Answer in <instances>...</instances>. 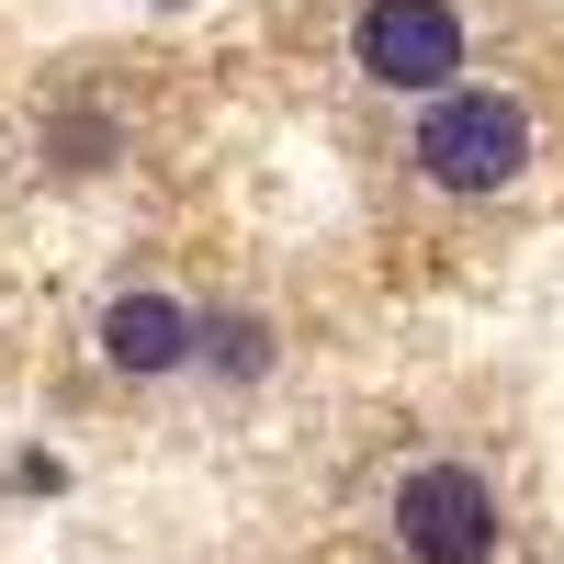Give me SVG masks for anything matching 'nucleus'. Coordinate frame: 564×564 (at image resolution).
<instances>
[{"label":"nucleus","instance_id":"1","mask_svg":"<svg viewBox=\"0 0 564 564\" xmlns=\"http://www.w3.org/2000/svg\"><path fill=\"white\" fill-rule=\"evenodd\" d=\"M417 181L430 193H463V204H486V193H508V181H531V159H542V135H531V102L520 90H486V79H452V90H430L417 102Z\"/></svg>","mask_w":564,"mask_h":564},{"label":"nucleus","instance_id":"2","mask_svg":"<svg viewBox=\"0 0 564 564\" xmlns=\"http://www.w3.org/2000/svg\"><path fill=\"white\" fill-rule=\"evenodd\" d=\"M463 57H475L463 0H361V12H350V68H361L372 90H395V102L452 90Z\"/></svg>","mask_w":564,"mask_h":564},{"label":"nucleus","instance_id":"3","mask_svg":"<svg viewBox=\"0 0 564 564\" xmlns=\"http://www.w3.org/2000/svg\"><path fill=\"white\" fill-rule=\"evenodd\" d=\"M384 520H395L406 564H497V542H508L497 486L475 475V463H406Z\"/></svg>","mask_w":564,"mask_h":564},{"label":"nucleus","instance_id":"4","mask_svg":"<svg viewBox=\"0 0 564 564\" xmlns=\"http://www.w3.org/2000/svg\"><path fill=\"white\" fill-rule=\"evenodd\" d=\"M90 350H102V372H124V384L193 372V305L181 294H113L102 316H90Z\"/></svg>","mask_w":564,"mask_h":564},{"label":"nucleus","instance_id":"5","mask_svg":"<svg viewBox=\"0 0 564 564\" xmlns=\"http://www.w3.org/2000/svg\"><path fill=\"white\" fill-rule=\"evenodd\" d=\"M271 361H282L271 316H249V305H193V372H215V384H271Z\"/></svg>","mask_w":564,"mask_h":564},{"label":"nucleus","instance_id":"6","mask_svg":"<svg viewBox=\"0 0 564 564\" xmlns=\"http://www.w3.org/2000/svg\"><path fill=\"white\" fill-rule=\"evenodd\" d=\"M45 159H57V170H113L124 159V124L102 102H57V113H45Z\"/></svg>","mask_w":564,"mask_h":564},{"label":"nucleus","instance_id":"7","mask_svg":"<svg viewBox=\"0 0 564 564\" xmlns=\"http://www.w3.org/2000/svg\"><path fill=\"white\" fill-rule=\"evenodd\" d=\"M148 12H193V0H148Z\"/></svg>","mask_w":564,"mask_h":564}]
</instances>
